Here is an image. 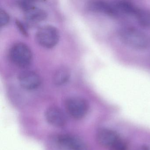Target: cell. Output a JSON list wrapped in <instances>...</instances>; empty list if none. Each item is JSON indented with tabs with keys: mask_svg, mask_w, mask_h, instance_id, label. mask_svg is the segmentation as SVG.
I'll return each instance as SVG.
<instances>
[{
	"mask_svg": "<svg viewBox=\"0 0 150 150\" xmlns=\"http://www.w3.org/2000/svg\"><path fill=\"white\" fill-rule=\"evenodd\" d=\"M119 38L131 48L144 50L150 47V38L143 31L132 27L122 28L118 32Z\"/></svg>",
	"mask_w": 150,
	"mask_h": 150,
	"instance_id": "cell-1",
	"label": "cell"
},
{
	"mask_svg": "<svg viewBox=\"0 0 150 150\" xmlns=\"http://www.w3.org/2000/svg\"><path fill=\"white\" fill-rule=\"evenodd\" d=\"M9 56L11 61L17 66L25 67L30 64L32 55L28 46L22 42L14 44L10 48Z\"/></svg>",
	"mask_w": 150,
	"mask_h": 150,
	"instance_id": "cell-2",
	"label": "cell"
},
{
	"mask_svg": "<svg viewBox=\"0 0 150 150\" xmlns=\"http://www.w3.org/2000/svg\"><path fill=\"white\" fill-rule=\"evenodd\" d=\"M36 38L41 46L46 48H52L59 41V32L54 26L45 25L37 30Z\"/></svg>",
	"mask_w": 150,
	"mask_h": 150,
	"instance_id": "cell-3",
	"label": "cell"
},
{
	"mask_svg": "<svg viewBox=\"0 0 150 150\" xmlns=\"http://www.w3.org/2000/svg\"><path fill=\"white\" fill-rule=\"evenodd\" d=\"M65 107L68 114L77 120L82 119L87 114L88 105L86 100L79 97H71L66 100Z\"/></svg>",
	"mask_w": 150,
	"mask_h": 150,
	"instance_id": "cell-4",
	"label": "cell"
},
{
	"mask_svg": "<svg viewBox=\"0 0 150 150\" xmlns=\"http://www.w3.org/2000/svg\"><path fill=\"white\" fill-rule=\"evenodd\" d=\"M97 141L100 145L110 150H115L122 140L117 133L109 129H102L96 135Z\"/></svg>",
	"mask_w": 150,
	"mask_h": 150,
	"instance_id": "cell-5",
	"label": "cell"
},
{
	"mask_svg": "<svg viewBox=\"0 0 150 150\" xmlns=\"http://www.w3.org/2000/svg\"><path fill=\"white\" fill-rule=\"evenodd\" d=\"M18 4L24 12V17L28 21L36 23L45 20L47 14L45 10L35 6L32 2L20 1Z\"/></svg>",
	"mask_w": 150,
	"mask_h": 150,
	"instance_id": "cell-6",
	"label": "cell"
},
{
	"mask_svg": "<svg viewBox=\"0 0 150 150\" xmlns=\"http://www.w3.org/2000/svg\"><path fill=\"white\" fill-rule=\"evenodd\" d=\"M57 140L59 144L68 150H90L87 144L83 140L72 135H59Z\"/></svg>",
	"mask_w": 150,
	"mask_h": 150,
	"instance_id": "cell-7",
	"label": "cell"
},
{
	"mask_svg": "<svg viewBox=\"0 0 150 150\" xmlns=\"http://www.w3.org/2000/svg\"><path fill=\"white\" fill-rule=\"evenodd\" d=\"M18 79L21 86L27 90L36 89L41 84L39 75L32 71L23 72L19 75Z\"/></svg>",
	"mask_w": 150,
	"mask_h": 150,
	"instance_id": "cell-8",
	"label": "cell"
},
{
	"mask_svg": "<svg viewBox=\"0 0 150 150\" xmlns=\"http://www.w3.org/2000/svg\"><path fill=\"white\" fill-rule=\"evenodd\" d=\"M45 117L50 124L56 127H63L66 124V117L64 114L57 107L48 108L45 111Z\"/></svg>",
	"mask_w": 150,
	"mask_h": 150,
	"instance_id": "cell-9",
	"label": "cell"
},
{
	"mask_svg": "<svg viewBox=\"0 0 150 150\" xmlns=\"http://www.w3.org/2000/svg\"><path fill=\"white\" fill-rule=\"evenodd\" d=\"M70 71L66 67H60L57 69L53 75V81L55 85L60 86L66 83L70 77Z\"/></svg>",
	"mask_w": 150,
	"mask_h": 150,
	"instance_id": "cell-10",
	"label": "cell"
},
{
	"mask_svg": "<svg viewBox=\"0 0 150 150\" xmlns=\"http://www.w3.org/2000/svg\"><path fill=\"white\" fill-rule=\"evenodd\" d=\"M134 17L142 26L150 27V11L138 8Z\"/></svg>",
	"mask_w": 150,
	"mask_h": 150,
	"instance_id": "cell-11",
	"label": "cell"
},
{
	"mask_svg": "<svg viewBox=\"0 0 150 150\" xmlns=\"http://www.w3.org/2000/svg\"><path fill=\"white\" fill-rule=\"evenodd\" d=\"M9 21V16L5 10L0 9V25L4 26L8 23Z\"/></svg>",
	"mask_w": 150,
	"mask_h": 150,
	"instance_id": "cell-12",
	"label": "cell"
},
{
	"mask_svg": "<svg viewBox=\"0 0 150 150\" xmlns=\"http://www.w3.org/2000/svg\"><path fill=\"white\" fill-rule=\"evenodd\" d=\"M16 24H17V26L20 29L21 31L22 32L23 34H24L25 35H27V31H26V29H25V28L23 26V24L18 21H16Z\"/></svg>",
	"mask_w": 150,
	"mask_h": 150,
	"instance_id": "cell-13",
	"label": "cell"
}]
</instances>
